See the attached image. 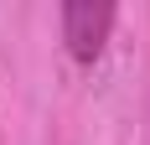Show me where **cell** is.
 <instances>
[{
    "instance_id": "6da1fadb",
    "label": "cell",
    "mask_w": 150,
    "mask_h": 145,
    "mask_svg": "<svg viewBox=\"0 0 150 145\" xmlns=\"http://www.w3.org/2000/svg\"><path fill=\"white\" fill-rule=\"evenodd\" d=\"M114 5L109 0H67L62 5V42H67V52H73V62H83V68H93V62L104 57V42L109 31H114Z\"/></svg>"
}]
</instances>
